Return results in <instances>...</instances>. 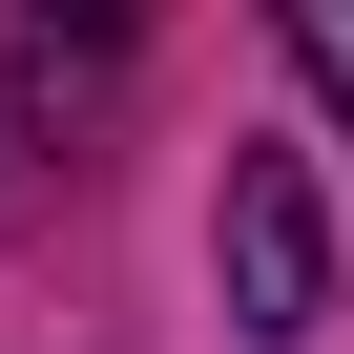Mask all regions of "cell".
<instances>
[{
  "label": "cell",
  "mask_w": 354,
  "mask_h": 354,
  "mask_svg": "<svg viewBox=\"0 0 354 354\" xmlns=\"http://www.w3.org/2000/svg\"><path fill=\"white\" fill-rule=\"evenodd\" d=\"M271 21H292V63L333 84V125H354V0H271Z\"/></svg>",
  "instance_id": "obj_3"
},
{
  "label": "cell",
  "mask_w": 354,
  "mask_h": 354,
  "mask_svg": "<svg viewBox=\"0 0 354 354\" xmlns=\"http://www.w3.org/2000/svg\"><path fill=\"white\" fill-rule=\"evenodd\" d=\"M230 313H250L271 354L333 313V230H313V167H271V146L230 167Z\"/></svg>",
  "instance_id": "obj_1"
},
{
  "label": "cell",
  "mask_w": 354,
  "mask_h": 354,
  "mask_svg": "<svg viewBox=\"0 0 354 354\" xmlns=\"http://www.w3.org/2000/svg\"><path fill=\"white\" fill-rule=\"evenodd\" d=\"M146 21H167V0H21V104H42V125H84V104H104V63H125Z\"/></svg>",
  "instance_id": "obj_2"
}]
</instances>
